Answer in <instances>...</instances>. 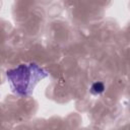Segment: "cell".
Returning a JSON list of instances; mask_svg holds the SVG:
<instances>
[{"mask_svg":"<svg viewBox=\"0 0 130 130\" xmlns=\"http://www.w3.org/2000/svg\"><path fill=\"white\" fill-rule=\"evenodd\" d=\"M48 75V72L36 63L19 64L6 72L10 88L14 93L22 98L31 95L36 85Z\"/></svg>","mask_w":130,"mask_h":130,"instance_id":"6da1fadb","label":"cell"},{"mask_svg":"<svg viewBox=\"0 0 130 130\" xmlns=\"http://www.w3.org/2000/svg\"><path fill=\"white\" fill-rule=\"evenodd\" d=\"M90 92L92 94H100L102 93L104 90H105V84L101 81H96V82H93L92 85L90 86Z\"/></svg>","mask_w":130,"mask_h":130,"instance_id":"7a4b0ae2","label":"cell"}]
</instances>
